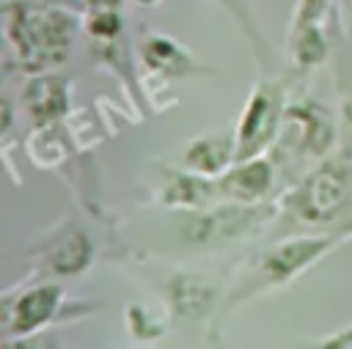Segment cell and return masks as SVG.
Here are the masks:
<instances>
[{
  "instance_id": "obj_9",
  "label": "cell",
  "mask_w": 352,
  "mask_h": 349,
  "mask_svg": "<svg viewBox=\"0 0 352 349\" xmlns=\"http://www.w3.org/2000/svg\"><path fill=\"white\" fill-rule=\"evenodd\" d=\"M72 85L74 82L63 74H47V71L30 74V80L22 88V107L28 118L36 126H47V124L66 118Z\"/></svg>"
},
{
  "instance_id": "obj_2",
  "label": "cell",
  "mask_w": 352,
  "mask_h": 349,
  "mask_svg": "<svg viewBox=\"0 0 352 349\" xmlns=\"http://www.w3.org/2000/svg\"><path fill=\"white\" fill-rule=\"evenodd\" d=\"M297 223L327 228L338 225L352 209V162L319 159L280 201Z\"/></svg>"
},
{
  "instance_id": "obj_1",
  "label": "cell",
  "mask_w": 352,
  "mask_h": 349,
  "mask_svg": "<svg viewBox=\"0 0 352 349\" xmlns=\"http://www.w3.org/2000/svg\"><path fill=\"white\" fill-rule=\"evenodd\" d=\"M3 30L16 69L25 74H38L69 58L77 16L60 5L6 0Z\"/></svg>"
},
{
  "instance_id": "obj_4",
  "label": "cell",
  "mask_w": 352,
  "mask_h": 349,
  "mask_svg": "<svg viewBox=\"0 0 352 349\" xmlns=\"http://www.w3.org/2000/svg\"><path fill=\"white\" fill-rule=\"evenodd\" d=\"M283 88L272 80H258L248 93V102L239 113V124L234 129V162L261 157L270 146H275L283 126Z\"/></svg>"
},
{
  "instance_id": "obj_7",
  "label": "cell",
  "mask_w": 352,
  "mask_h": 349,
  "mask_svg": "<svg viewBox=\"0 0 352 349\" xmlns=\"http://www.w3.org/2000/svg\"><path fill=\"white\" fill-rule=\"evenodd\" d=\"M36 256L50 275H80L94 264V242L80 225L69 223L47 234Z\"/></svg>"
},
{
  "instance_id": "obj_12",
  "label": "cell",
  "mask_w": 352,
  "mask_h": 349,
  "mask_svg": "<svg viewBox=\"0 0 352 349\" xmlns=\"http://www.w3.org/2000/svg\"><path fill=\"white\" fill-rule=\"evenodd\" d=\"M286 52H289V60L297 71H311L319 63H324V58L330 52V38H327L322 22L292 27L289 41H286Z\"/></svg>"
},
{
  "instance_id": "obj_8",
  "label": "cell",
  "mask_w": 352,
  "mask_h": 349,
  "mask_svg": "<svg viewBox=\"0 0 352 349\" xmlns=\"http://www.w3.org/2000/svg\"><path fill=\"white\" fill-rule=\"evenodd\" d=\"M214 181L220 203H258L275 181V165L267 157H250L226 168Z\"/></svg>"
},
{
  "instance_id": "obj_10",
  "label": "cell",
  "mask_w": 352,
  "mask_h": 349,
  "mask_svg": "<svg viewBox=\"0 0 352 349\" xmlns=\"http://www.w3.org/2000/svg\"><path fill=\"white\" fill-rule=\"evenodd\" d=\"M140 58H143V66L148 71H157L162 77H192V74H201V71H212V69H204L179 41H173L170 36L165 33H143L140 36Z\"/></svg>"
},
{
  "instance_id": "obj_16",
  "label": "cell",
  "mask_w": 352,
  "mask_h": 349,
  "mask_svg": "<svg viewBox=\"0 0 352 349\" xmlns=\"http://www.w3.org/2000/svg\"><path fill=\"white\" fill-rule=\"evenodd\" d=\"M341 118H344V124H346V129L352 132V88L344 93V99H341Z\"/></svg>"
},
{
  "instance_id": "obj_17",
  "label": "cell",
  "mask_w": 352,
  "mask_h": 349,
  "mask_svg": "<svg viewBox=\"0 0 352 349\" xmlns=\"http://www.w3.org/2000/svg\"><path fill=\"white\" fill-rule=\"evenodd\" d=\"M88 8H118L121 0H82Z\"/></svg>"
},
{
  "instance_id": "obj_19",
  "label": "cell",
  "mask_w": 352,
  "mask_h": 349,
  "mask_svg": "<svg viewBox=\"0 0 352 349\" xmlns=\"http://www.w3.org/2000/svg\"><path fill=\"white\" fill-rule=\"evenodd\" d=\"M135 5H140V8H151V5H157L160 0H132Z\"/></svg>"
},
{
  "instance_id": "obj_14",
  "label": "cell",
  "mask_w": 352,
  "mask_h": 349,
  "mask_svg": "<svg viewBox=\"0 0 352 349\" xmlns=\"http://www.w3.org/2000/svg\"><path fill=\"white\" fill-rule=\"evenodd\" d=\"M330 3L333 0H297L294 3V14H292V22H289V30L292 27L311 25V22H322L327 16Z\"/></svg>"
},
{
  "instance_id": "obj_6",
  "label": "cell",
  "mask_w": 352,
  "mask_h": 349,
  "mask_svg": "<svg viewBox=\"0 0 352 349\" xmlns=\"http://www.w3.org/2000/svg\"><path fill=\"white\" fill-rule=\"evenodd\" d=\"M336 126L330 121V113L316 102H294L286 104L283 126L275 140L278 148L297 159H324L333 148Z\"/></svg>"
},
{
  "instance_id": "obj_5",
  "label": "cell",
  "mask_w": 352,
  "mask_h": 349,
  "mask_svg": "<svg viewBox=\"0 0 352 349\" xmlns=\"http://www.w3.org/2000/svg\"><path fill=\"white\" fill-rule=\"evenodd\" d=\"M69 313L66 291L58 283H36L22 289L19 294L6 291L0 300V322H3V344L14 346L16 338H30L47 330L52 322H60Z\"/></svg>"
},
{
  "instance_id": "obj_11",
  "label": "cell",
  "mask_w": 352,
  "mask_h": 349,
  "mask_svg": "<svg viewBox=\"0 0 352 349\" xmlns=\"http://www.w3.org/2000/svg\"><path fill=\"white\" fill-rule=\"evenodd\" d=\"M234 165V132L228 135H204L187 143L184 148V168L204 173V176H220L226 168Z\"/></svg>"
},
{
  "instance_id": "obj_18",
  "label": "cell",
  "mask_w": 352,
  "mask_h": 349,
  "mask_svg": "<svg viewBox=\"0 0 352 349\" xmlns=\"http://www.w3.org/2000/svg\"><path fill=\"white\" fill-rule=\"evenodd\" d=\"M338 3H341V14L352 22V0H338Z\"/></svg>"
},
{
  "instance_id": "obj_15",
  "label": "cell",
  "mask_w": 352,
  "mask_h": 349,
  "mask_svg": "<svg viewBox=\"0 0 352 349\" xmlns=\"http://www.w3.org/2000/svg\"><path fill=\"white\" fill-rule=\"evenodd\" d=\"M319 346H333V349H352V327L327 335L324 341H319Z\"/></svg>"
},
{
  "instance_id": "obj_3",
  "label": "cell",
  "mask_w": 352,
  "mask_h": 349,
  "mask_svg": "<svg viewBox=\"0 0 352 349\" xmlns=\"http://www.w3.org/2000/svg\"><path fill=\"white\" fill-rule=\"evenodd\" d=\"M338 242H341V236L314 234V236H292V239H283V242L272 245L270 250H264L250 264L248 275L242 278V283L231 294L228 305H236V302H245V300H250L256 294H264V291L289 286L300 272H305L308 267H314Z\"/></svg>"
},
{
  "instance_id": "obj_13",
  "label": "cell",
  "mask_w": 352,
  "mask_h": 349,
  "mask_svg": "<svg viewBox=\"0 0 352 349\" xmlns=\"http://www.w3.org/2000/svg\"><path fill=\"white\" fill-rule=\"evenodd\" d=\"M85 30L91 33L94 41H116L121 38L124 22L118 8H91L88 19H85Z\"/></svg>"
}]
</instances>
